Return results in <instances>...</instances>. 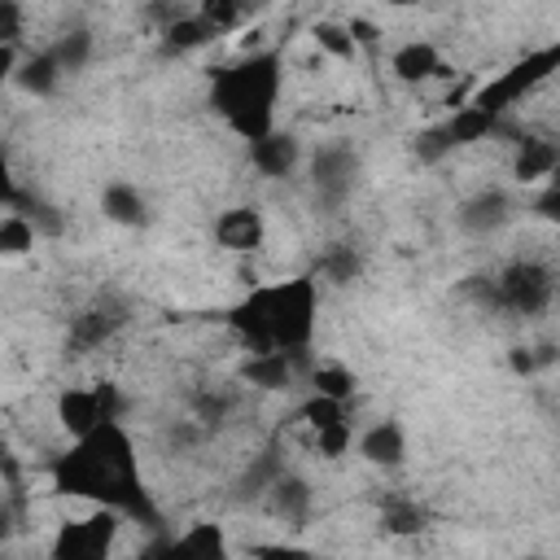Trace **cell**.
<instances>
[{
  "label": "cell",
  "mask_w": 560,
  "mask_h": 560,
  "mask_svg": "<svg viewBox=\"0 0 560 560\" xmlns=\"http://www.w3.org/2000/svg\"><path fill=\"white\" fill-rule=\"evenodd\" d=\"M52 486L70 499H88V503L153 521L149 494L140 486L136 442L118 420H101L96 429L74 438V446L52 459Z\"/></svg>",
  "instance_id": "obj_1"
},
{
  "label": "cell",
  "mask_w": 560,
  "mask_h": 560,
  "mask_svg": "<svg viewBox=\"0 0 560 560\" xmlns=\"http://www.w3.org/2000/svg\"><path fill=\"white\" fill-rule=\"evenodd\" d=\"M280 101V57L276 52H241L236 61L210 74V109L249 144L276 127Z\"/></svg>",
  "instance_id": "obj_2"
},
{
  "label": "cell",
  "mask_w": 560,
  "mask_h": 560,
  "mask_svg": "<svg viewBox=\"0 0 560 560\" xmlns=\"http://www.w3.org/2000/svg\"><path fill=\"white\" fill-rule=\"evenodd\" d=\"M267 302V332L276 350H311L315 337V315H319V293L311 276H289L276 284H262Z\"/></svg>",
  "instance_id": "obj_3"
},
{
  "label": "cell",
  "mask_w": 560,
  "mask_h": 560,
  "mask_svg": "<svg viewBox=\"0 0 560 560\" xmlns=\"http://www.w3.org/2000/svg\"><path fill=\"white\" fill-rule=\"evenodd\" d=\"M556 66H560V48L556 44H547V48H529L521 61H512L508 70H499L494 79H486L472 96H468V105H477V109H486V114H508L516 101H525L538 83H547L551 74H556Z\"/></svg>",
  "instance_id": "obj_4"
},
{
  "label": "cell",
  "mask_w": 560,
  "mask_h": 560,
  "mask_svg": "<svg viewBox=\"0 0 560 560\" xmlns=\"http://www.w3.org/2000/svg\"><path fill=\"white\" fill-rule=\"evenodd\" d=\"M490 302L512 315H542L556 302V271L538 258H516L490 280Z\"/></svg>",
  "instance_id": "obj_5"
},
{
  "label": "cell",
  "mask_w": 560,
  "mask_h": 560,
  "mask_svg": "<svg viewBox=\"0 0 560 560\" xmlns=\"http://www.w3.org/2000/svg\"><path fill=\"white\" fill-rule=\"evenodd\" d=\"M118 525H122V512L118 508L92 503L88 516L57 525L52 560H101V556H109L114 542H118Z\"/></svg>",
  "instance_id": "obj_6"
},
{
  "label": "cell",
  "mask_w": 560,
  "mask_h": 560,
  "mask_svg": "<svg viewBox=\"0 0 560 560\" xmlns=\"http://www.w3.org/2000/svg\"><path fill=\"white\" fill-rule=\"evenodd\" d=\"M494 131H499V118L464 101V105H459L442 127L424 131V158H438V153H451V149L477 144V140H486V136H494Z\"/></svg>",
  "instance_id": "obj_7"
},
{
  "label": "cell",
  "mask_w": 560,
  "mask_h": 560,
  "mask_svg": "<svg viewBox=\"0 0 560 560\" xmlns=\"http://www.w3.org/2000/svg\"><path fill=\"white\" fill-rule=\"evenodd\" d=\"M122 324H127V306H122L118 298H96L92 306H83V311L70 319V346H74V350L105 346Z\"/></svg>",
  "instance_id": "obj_8"
},
{
  "label": "cell",
  "mask_w": 560,
  "mask_h": 560,
  "mask_svg": "<svg viewBox=\"0 0 560 560\" xmlns=\"http://www.w3.org/2000/svg\"><path fill=\"white\" fill-rule=\"evenodd\" d=\"M214 241L228 254H254V249H262V241H267L262 210L258 206H232V210H223L214 219Z\"/></svg>",
  "instance_id": "obj_9"
},
{
  "label": "cell",
  "mask_w": 560,
  "mask_h": 560,
  "mask_svg": "<svg viewBox=\"0 0 560 560\" xmlns=\"http://www.w3.org/2000/svg\"><path fill=\"white\" fill-rule=\"evenodd\" d=\"M302 359H306V350H258V354H245L241 376L254 389H289Z\"/></svg>",
  "instance_id": "obj_10"
},
{
  "label": "cell",
  "mask_w": 560,
  "mask_h": 560,
  "mask_svg": "<svg viewBox=\"0 0 560 560\" xmlns=\"http://www.w3.org/2000/svg\"><path fill=\"white\" fill-rule=\"evenodd\" d=\"M228 328H232V337L249 350V354H258V350H276L271 346V332H267V302H262V284H254L232 311H228Z\"/></svg>",
  "instance_id": "obj_11"
},
{
  "label": "cell",
  "mask_w": 560,
  "mask_h": 560,
  "mask_svg": "<svg viewBox=\"0 0 560 560\" xmlns=\"http://www.w3.org/2000/svg\"><path fill=\"white\" fill-rule=\"evenodd\" d=\"M101 420H109V416L101 411V398H96L92 385H66L57 394V424L70 433V442L83 438L88 429H96Z\"/></svg>",
  "instance_id": "obj_12"
},
{
  "label": "cell",
  "mask_w": 560,
  "mask_h": 560,
  "mask_svg": "<svg viewBox=\"0 0 560 560\" xmlns=\"http://www.w3.org/2000/svg\"><path fill=\"white\" fill-rule=\"evenodd\" d=\"M389 70L398 83H424V79H438V74H451L442 66V52L429 44V39H407L389 52Z\"/></svg>",
  "instance_id": "obj_13"
},
{
  "label": "cell",
  "mask_w": 560,
  "mask_h": 560,
  "mask_svg": "<svg viewBox=\"0 0 560 560\" xmlns=\"http://www.w3.org/2000/svg\"><path fill=\"white\" fill-rule=\"evenodd\" d=\"M359 455L376 468H398L407 459V433L398 420H376L372 429H363L359 438Z\"/></svg>",
  "instance_id": "obj_14"
},
{
  "label": "cell",
  "mask_w": 560,
  "mask_h": 560,
  "mask_svg": "<svg viewBox=\"0 0 560 560\" xmlns=\"http://www.w3.org/2000/svg\"><path fill=\"white\" fill-rule=\"evenodd\" d=\"M298 158H302V149H298V136H289V131H267V136H258V140H249V162L262 171V175H289L293 166H298Z\"/></svg>",
  "instance_id": "obj_15"
},
{
  "label": "cell",
  "mask_w": 560,
  "mask_h": 560,
  "mask_svg": "<svg viewBox=\"0 0 560 560\" xmlns=\"http://www.w3.org/2000/svg\"><path fill=\"white\" fill-rule=\"evenodd\" d=\"M556 162H560V149L556 140H542V136H525L516 158H512V175L516 184H542L556 175Z\"/></svg>",
  "instance_id": "obj_16"
},
{
  "label": "cell",
  "mask_w": 560,
  "mask_h": 560,
  "mask_svg": "<svg viewBox=\"0 0 560 560\" xmlns=\"http://www.w3.org/2000/svg\"><path fill=\"white\" fill-rule=\"evenodd\" d=\"M271 0H197V18L214 31V35H228V31H241L245 22H254Z\"/></svg>",
  "instance_id": "obj_17"
},
{
  "label": "cell",
  "mask_w": 560,
  "mask_h": 560,
  "mask_svg": "<svg viewBox=\"0 0 560 560\" xmlns=\"http://www.w3.org/2000/svg\"><path fill=\"white\" fill-rule=\"evenodd\" d=\"M508 214H512L508 192H503V188H481L477 197H468V201H464L459 223H464L468 232H494V228H503V223H508Z\"/></svg>",
  "instance_id": "obj_18"
},
{
  "label": "cell",
  "mask_w": 560,
  "mask_h": 560,
  "mask_svg": "<svg viewBox=\"0 0 560 560\" xmlns=\"http://www.w3.org/2000/svg\"><path fill=\"white\" fill-rule=\"evenodd\" d=\"M101 210H105V219H114V223H122V228H140V223L149 219V206H144L140 188H131V184H122V179L105 184Z\"/></svg>",
  "instance_id": "obj_19"
},
{
  "label": "cell",
  "mask_w": 560,
  "mask_h": 560,
  "mask_svg": "<svg viewBox=\"0 0 560 560\" xmlns=\"http://www.w3.org/2000/svg\"><path fill=\"white\" fill-rule=\"evenodd\" d=\"M57 79H61V66H57V57H52L48 48H44V52L22 57V61H18V70H13V83H18L22 92H31V96H52Z\"/></svg>",
  "instance_id": "obj_20"
},
{
  "label": "cell",
  "mask_w": 560,
  "mask_h": 560,
  "mask_svg": "<svg viewBox=\"0 0 560 560\" xmlns=\"http://www.w3.org/2000/svg\"><path fill=\"white\" fill-rule=\"evenodd\" d=\"M210 39H219L197 13H184V18H175L166 31H162V48L166 52H175V57H184V52H197V48H206Z\"/></svg>",
  "instance_id": "obj_21"
},
{
  "label": "cell",
  "mask_w": 560,
  "mask_h": 560,
  "mask_svg": "<svg viewBox=\"0 0 560 560\" xmlns=\"http://www.w3.org/2000/svg\"><path fill=\"white\" fill-rule=\"evenodd\" d=\"M267 499H271V512H276V516H289V521H302L306 508H311V490H306V481H298V477H271Z\"/></svg>",
  "instance_id": "obj_22"
},
{
  "label": "cell",
  "mask_w": 560,
  "mask_h": 560,
  "mask_svg": "<svg viewBox=\"0 0 560 560\" xmlns=\"http://www.w3.org/2000/svg\"><path fill=\"white\" fill-rule=\"evenodd\" d=\"M171 551H184V556H228L223 525H214V521H197V525H188V529L171 542Z\"/></svg>",
  "instance_id": "obj_23"
},
{
  "label": "cell",
  "mask_w": 560,
  "mask_h": 560,
  "mask_svg": "<svg viewBox=\"0 0 560 560\" xmlns=\"http://www.w3.org/2000/svg\"><path fill=\"white\" fill-rule=\"evenodd\" d=\"M306 381H311L315 394H328V398H341V402H350V394L359 385L354 372L341 368V363H315V368H306Z\"/></svg>",
  "instance_id": "obj_24"
},
{
  "label": "cell",
  "mask_w": 560,
  "mask_h": 560,
  "mask_svg": "<svg viewBox=\"0 0 560 560\" xmlns=\"http://www.w3.org/2000/svg\"><path fill=\"white\" fill-rule=\"evenodd\" d=\"M35 223L26 214H4L0 219V258H22L35 249Z\"/></svg>",
  "instance_id": "obj_25"
},
{
  "label": "cell",
  "mask_w": 560,
  "mask_h": 560,
  "mask_svg": "<svg viewBox=\"0 0 560 560\" xmlns=\"http://www.w3.org/2000/svg\"><path fill=\"white\" fill-rule=\"evenodd\" d=\"M311 35H315V48H324V52L337 57V61H354V57H359V44L350 39L346 22H328V18H319V22L311 26Z\"/></svg>",
  "instance_id": "obj_26"
},
{
  "label": "cell",
  "mask_w": 560,
  "mask_h": 560,
  "mask_svg": "<svg viewBox=\"0 0 560 560\" xmlns=\"http://www.w3.org/2000/svg\"><path fill=\"white\" fill-rule=\"evenodd\" d=\"M381 521H385V529H389V534L407 538V534H420L429 516H424V508H420V503H411V499H389V503H385V512H381Z\"/></svg>",
  "instance_id": "obj_27"
},
{
  "label": "cell",
  "mask_w": 560,
  "mask_h": 560,
  "mask_svg": "<svg viewBox=\"0 0 560 560\" xmlns=\"http://www.w3.org/2000/svg\"><path fill=\"white\" fill-rule=\"evenodd\" d=\"M350 153H341V149H324V153H315V162H311V175H315V184L319 188H346V179H350Z\"/></svg>",
  "instance_id": "obj_28"
},
{
  "label": "cell",
  "mask_w": 560,
  "mask_h": 560,
  "mask_svg": "<svg viewBox=\"0 0 560 560\" xmlns=\"http://www.w3.org/2000/svg\"><path fill=\"white\" fill-rule=\"evenodd\" d=\"M48 52L57 57L61 74H66V70H83V66H88V57H92V35H88V31H66Z\"/></svg>",
  "instance_id": "obj_29"
},
{
  "label": "cell",
  "mask_w": 560,
  "mask_h": 560,
  "mask_svg": "<svg viewBox=\"0 0 560 560\" xmlns=\"http://www.w3.org/2000/svg\"><path fill=\"white\" fill-rule=\"evenodd\" d=\"M298 420H302V424L315 433V429H324V424H332V420H346V402H341V398H328V394H315V389H311V398L302 402Z\"/></svg>",
  "instance_id": "obj_30"
},
{
  "label": "cell",
  "mask_w": 560,
  "mask_h": 560,
  "mask_svg": "<svg viewBox=\"0 0 560 560\" xmlns=\"http://www.w3.org/2000/svg\"><path fill=\"white\" fill-rule=\"evenodd\" d=\"M350 442H354L350 416H346V420H332V424H324V429H315V451H319L324 459H341V455L350 451Z\"/></svg>",
  "instance_id": "obj_31"
},
{
  "label": "cell",
  "mask_w": 560,
  "mask_h": 560,
  "mask_svg": "<svg viewBox=\"0 0 560 560\" xmlns=\"http://www.w3.org/2000/svg\"><path fill=\"white\" fill-rule=\"evenodd\" d=\"M18 39H22V4L0 0V44H18Z\"/></svg>",
  "instance_id": "obj_32"
},
{
  "label": "cell",
  "mask_w": 560,
  "mask_h": 560,
  "mask_svg": "<svg viewBox=\"0 0 560 560\" xmlns=\"http://www.w3.org/2000/svg\"><path fill=\"white\" fill-rule=\"evenodd\" d=\"M324 271H328L332 280H350V276L359 271V258H354V249H350V245H341V249H332V254L324 258Z\"/></svg>",
  "instance_id": "obj_33"
},
{
  "label": "cell",
  "mask_w": 560,
  "mask_h": 560,
  "mask_svg": "<svg viewBox=\"0 0 560 560\" xmlns=\"http://www.w3.org/2000/svg\"><path fill=\"white\" fill-rule=\"evenodd\" d=\"M346 31H350V39H354L359 48H376V39H381V31H376L368 18H350Z\"/></svg>",
  "instance_id": "obj_34"
},
{
  "label": "cell",
  "mask_w": 560,
  "mask_h": 560,
  "mask_svg": "<svg viewBox=\"0 0 560 560\" xmlns=\"http://www.w3.org/2000/svg\"><path fill=\"white\" fill-rule=\"evenodd\" d=\"M223 411H228V398H219V394H201V398H197V420L214 424Z\"/></svg>",
  "instance_id": "obj_35"
},
{
  "label": "cell",
  "mask_w": 560,
  "mask_h": 560,
  "mask_svg": "<svg viewBox=\"0 0 560 560\" xmlns=\"http://www.w3.org/2000/svg\"><path fill=\"white\" fill-rule=\"evenodd\" d=\"M542 359H551V354H547V350H542V354H529V350L521 346V350H512V372H521V376H529V372H534V368H538Z\"/></svg>",
  "instance_id": "obj_36"
},
{
  "label": "cell",
  "mask_w": 560,
  "mask_h": 560,
  "mask_svg": "<svg viewBox=\"0 0 560 560\" xmlns=\"http://www.w3.org/2000/svg\"><path fill=\"white\" fill-rule=\"evenodd\" d=\"M13 201H18V179H13V171L0 153V206H13Z\"/></svg>",
  "instance_id": "obj_37"
},
{
  "label": "cell",
  "mask_w": 560,
  "mask_h": 560,
  "mask_svg": "<svg viewBox=\"0 0 560 560\" xmlns=\"http://www.w3.org/2000/svg\"><path fill=\"white\" fill-rule=\"evenodd\" d=\"M18 44H0V83H13V70H18Z\"/></svg>",
  "instance_id": "obj_38"
},
{
  "label": "cell",
  "mask_w": 560,
  "mask_h": 560,
  "mask_svg": "<svg viewBox=\"0 0 560 560\" xmlns=\"http://www.w3.org/2000/svg\"><path fill=\"white\" fill-rule=\"evenodd\" d=\"M381 4H389V9H411V4H420V0H381Z\"/></svg>",
  "instance_id": "obj_39"
},
{
  "label": "cell",
  "mask_w": 560,
  "mask_h": 560,
  "mask_svg": "<svg viewBox=\"0 0 560 560\" xmlns=\"http://www.w3.org/2000/svg\"><path fill=\"white\" fill-rule=\"evenodd\" d=\"M4 529H9V512L0 508V538H4Z\"/></svg>",
  "instance_id": "obj_40"
}]
</instances>
